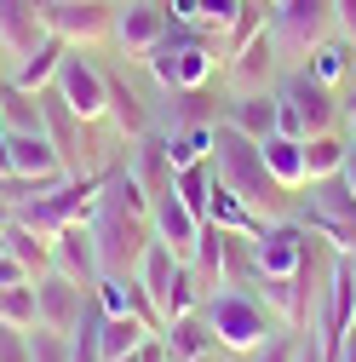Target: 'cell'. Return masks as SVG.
<instances>
[{"instance_id": "6da1fadb", "label": "cell", "mask_w": 356, "mask_h": 362, "mask_svg": "<svg viewBox=\"0 0 356 362\" xmlns=\"http://www.w3.org/2000/svg\"><path fill=\"white\" fill-rule=\"evenodd\" d=\"M213 173H218V185H225V190H236V196H242V202H247L264 224H271V218H293V190L271 178L259 139L236 132L225 115L213 121Z\"/></svg>"}, {"instance_id": "7a4b0ae2", "label": "cell", "mask_w": 356, "mask_h": 362, "mask_svg": "<svg viewBox=\"0 0 356 362\" xmlns=\"http://www.w3.org/2000/svg\"><path fill=\"white\" fill-rule=\"evenodd\" d=\"M218 58H225L218 35H207L201 23H178V18H172V29L155 40V47L144 52L150 75L161 81V93H178V86H213Z\"/></svg>"}, {"instance_id": "3957f363", "label": "cell", "mask_w": 356, "mask_h": 362, "mask_svg": "<svg viewBox=\"0 0 356 362\" xmlns=\"http://www.w3.org/2000/svg\"><path fill=\"white\" fill-rule=\"evenodd\" d=\"M201 316H207V328H213V339H218V351H236V356H247V351H259L264 339H271L282 322L271 310H264V299L253 293V288H213V293H201V305H196Z\"/></svg>"}, {"instance_id": "277c9868", "label": "cell", "mask_w": 356, "mask_h": 362, "mask_svg": "<svg viewBox=\"0 0 356 362\" xmlns=\"http://www.w3.org/2000/svg\"><path fill=\"white\" fill-rule=\"evenodd\" d=\"M345 110H339V93L328 81H316L304 64L282 69L276 81V132H293V139H310V132H339Z\"/></svg>"}, {"instance_id": "5b68a950", "label": "cell", "mask_w": 356, "mask_h": 362, "mask_svg": "<svg viewBox=\"0 0 356 362\" xmlns=\"http://www.w3.org/2000/svg\"><path fill=\"white\" fill-rule=\"evenodd\" d=\"M138 282H144V293L155 299V310H161V328L172 322V316H184V310H196L201 305V282H196V270H190V259H178L167 242H150L144 247V259H138Z\"/></svg>"}, {"instance_id": "8992f818", "label": "cell", "mask_w": 356, "mask_h": 362, "mask_svg": "<svg viewBox=\"0 0 356 362\" xmlns=\"http://www.w3.org/2000/svg\"><path fill=\"white\" fill-rule=\"evenodd\" d=\"M339 23H333V0H276L271 6V40H276V52L282 64H304L310 47L316 40H328Z\"/></svg>"}, {"instance_id": "52a82bcc", "label": "cell", "mask_w": 356, "mask_h": 362, "mask_svg": "<svg viewBox=\"0 0 356 362\" xmlns=\"http://www.w3.org/2000/svg\"><path fill=\"white\" fill-rule=\"evenodd\" d=\"M52 86H58V98H64L81 121H104V115H109V75H104L93 58H81V47L64 52Z\"/></svg>"}, {"instance_id": "ba28073f", "label": "cell", "mask_w": 356, "mask_h": 362, "mask_svg": "<svg viewBox=\"0 0 356 362\" xmlns=\"http://www.w3.org/2000/svg\"><path fill=\"white\" fill-rule=\"evenodd\" d=\"M40 18L69 47H93V40H109V29H115V0H52Z\"/></svg>"}, {"instance_id": "9c48e42d", "label": "cell", "mask_w": 356, "mask_h": 362, "mask_svg": "<svg viewBox=\"0 0 356 362\" xmlns=\"http://www.w3.org/2000/svg\"><path fill=\"white\" fill-rule=\"evenodd\" d=\"M282 69H287V64H282V52H276L271 29H259L247 47H236V52L225 58V86H230V93H271Z\"/></svg>"}, {"instance_id": "30bf717a", "label": "cell", "mask_w": 356, "mask_h": 362, "mask_svg": "<svg viewBox=\"0 0 356 362\" xmlns=\"http://www.w3.org/2000/svg\"><path fill=\"white\" fill-rule=\"evenodd\" d=\"M167 29H172V12L161 6V0H115V29H109V40H115L126 58H144Z\"/></svg>"}, {"instance_id": "8fae6325", "label": "cell", "mask_w": 356, "mask_h": 362, "mask_svg": "<svg viewBox=\"0 0 356 362\" xmlns=\"http://www.w3.org/2000/svg\"><path fill=\"white\" fill-rule=\"evenodd\" d=\"M201 224H207V218H201V213H196L184 196H178L172 185L150 196V230H155V242H167L178 259H190V253H196V236H201Z\"/></svg>"}, {"instance_id": "7c38bea8", "label": "cell", "mask_w": 356, "mask_h": 362, "mask_svg": "<svg viewBox=\"0 0 356 362\" xmlns=\"http://www.w3.org/2000/svg\"><path fill=\"white\" fill-rule=\"evenodd\" d=\"M86 299H93V288H86V282H75V276H64V270H40V276H35V305H40V322H47V328H58V334H75V322H81Z\"/></svg>"}, {"instance_id": "4fadbf2b", "label": "cell", "mask_w": 356, "mask_h": 362, "mask_svg": "<svg viewBox=\"0 0 356 362\" xmlns=\"http://www.w3.org/2000/svg\"><path fill=\"white\" fill-rule=\"evenodd\" d=\"M52 270H64V276H75L86 288L104 276V259H98V242H93V224H86V218L52 230Z\"/></svg>"}, {"instance_id": "5bb4252c", "label": "cell", "mask_w": 356, "mask_h": 362, "mask_svg": "<svg viewBox=\"0 0 356 362\" xmlns=\"http://www.w3.org/2000/svg\"><path fill=\"white\" fill-rule=\"evenodd\" d=\"M259 247V276H293L304 264V247H310V230L299 218H271L264 236L253 242Z\"/></svg>"}, {"instance_id": "9a60e30c", "label": "cell", "mask_w": 356, "mask_h": 362, "mask_svg": "<svg viewBox=\"0 0 356 362\" xmlns=\"http://www.w3.org/2000/svg\"><path fill=\"white\" fill-rule=\"evenodd\" d=\"M161 351H167V362H201V356L218 351V339H213L201 310H184V316H172L161 328Z\"/></svg>"}, {"instance_id": "2e32d148", "label": "cell", "mask_w": 356, "mask_h": 362, "mask_svg": "<svg viewBox=\"0 0 356 362\" xmlns=\"http://www.w3.org/2000/svg\"><path fill=\"white\" fill-rule=\"evenodd\" d=\"M64 52H69V40L47 29V35H40L35 47L12 64V86H23V93H47V86H52V75H58V64H64Z\"/></svg>"}, {"instance_id": "e0dca14e", "label": "cell", "mask_w": 356, "mask_h": 362, "mask_svg": "<svg viewBox=\"0 0 356 362\" xmlns=\"http://www.w3.org/2000/svg\"><path fill=\"white\" fill-rule=\"evenodd\" d=\"M40 35H47V18H40L35 0H0V52H6L12 64L35 47Z\"/></svg>"}, {"instance_id": "ac0fdd59", "label": "cell", "mask_w": 356, "mask_h": 362, "mask_svg": "<svg viewBox=\"0 0 356 362\" xmlns=\"http://www.w3.org/2000/svg\"><path fill=\"white\" fill-rule=\"evenodd\" d=\"M126 173L138 178V185L155 196V190H167L172 185V156H167V132H144V139H132V150H126Z\"/></svg>"}, {"instance_id": "d6986e66", "label": "cell", "mask_w": 356, "mask_h": 362, "mask_svg": "<svg viewBox=\"0 0 356 362\" xmlns=\"http://www.w3.org/2000/svg\"><path fill=\"white\" fill-rule=\"evenodd\" d=\"M225 121H230L236 132H247V139L264 144V139L276 132V86H271V93H230Z\"/></svg>"}, {"instance_id": "ffe728a7", "label": "cell", "mask_w": 356, "mask_h": 362, "mask_svg": "<svg viewBox=\"0 0 356 362\" xmlns=\"http://www.w3.org/2000/svg\"><path fill=\"white\" fill-rule=\"evenodd\" d=\"M304 69L316 75V81H328L333 93H339V86H345V75L356 69V40L333 29L328 40H316V47H310V58H304Z\"/></svg>"}, {"instance_id": "44dd1931", "label": "cell", "mask_w": 356, "mask_h": 362, "mask_svg": "<svg viewBox=\"0 0 356 362\" xmlns=\"http://www.w3.org/2000/svg\"><path fill=\"white\" fill-rule=\"evenodd\" d=\"M259 150H264V167H271L276 185L304 190V139H293V132H271Z\"/></svg>"}, {"instance_id": "7402d4cb", "label": "cell", "mask_w": 356, "mask_h": 362, "mask_svg": "<svg viewBox=\"0 0 356 362\" xmlns=\"http://www.w3.org/2000/svg\"><path fill=\"white\" fill-rule=\"evenodd\" d=\"M104 121H115L121 139H144V132H150V104L132 93L121 75H109V115H104Z\"/></svg>"}, {"instance_id": "603a6c76", "label": "cell", "mask_w": 356, "mask_h": 362, "mask_svg": "<svg viewBox=\"0 0 356 362\" xmlns=\"http://www.w3.org/2000/svg\"><path fill=\"white\" fill-rule=\"evenodd\" d=\"M207 224H218V230H242V236H264V218L236 196V190H225V185H213V202H207Z\"/></svg>"}, {"instance_id": "cb8c5ba5", "label": "cell", "mask_w": 356, "mask_h": 362, "mask_svg": "<svg viewBox=\"0 0 356 362\" xmlns=\"http://www.w3.org/2000/svg\"><path fill=\"white\" fill-rule=\"evenodd\" d=\"M6 253L29 270V276L52 270V236H47V230H35V224H23V218H12V224H6Z\"/></svg>"}, {"instance_id": "d4e9b609", "label": "cell", "mask_w": 356, "mask_h": 362, "mask_svg": "<svg viewBox=\"0 0 356 362\" xmlns=\"http://www.w3.org/2000/svg\"><path fill=\"white\" fill-rule=\"evenodd\" d=\"M150 334H155V328H150V322H138V316H109V310H104V322H98V356H104V362L132 356Z\"/></svg>"}, {"instance_id": "484cf974", "label": "cell", "mask_w": 356, "mask_h": 362, "mask_svg": "<svg viewBox=\"0 0 356 362\" xmlns=\"http://www.w3.org/2000/svg\"><path fill=\"white\" fill-rule=\"evenodd\" d=\"M350 156V139L345 132H310L304 139V185H316V178H333Z\"/></svg>"}, {"instance_id": "4316f807", "label": "cell", "mask_w": 356, "mask_h": 362, "mask_svg": "<svg viewBox=\"0 0 356 362\" xmlns=\"http://www.w3.org/2000/svg\"><path fill=\"white\" fill-rule=\"evenodd\" d=\"M0 127L6 132H47V115H40V93H23V86H0Z\"/></svg>"}, {"instance_id": "83f0119b", "label": "cell", "mask_w": 356, "mask_h": 362, "mask_svg": "<svg viewBox=\"0 0 356 362\" xmlns=\"http://www.w3.org/2000/svg\"><path fill=\"white\" fill-rule=\"evenodd\" d=\"M190 270H196V282H201L207 293L225 288V230H218V224H201L196 253H190Z\"/></svg>"}, {"instance_id": "f1b7e54d", "label": "cell", "mask_w": 356, "mask_h": 362, "mask_svg": "<svg viewBox=\"0 0 356 362\" xmlns=\"http://www.w3.org/2000/svg\"><path fill=\"white\" fill-rule=\"evenodd\" d=\"M304 207H316V213H328V218H339V224H350V230H356V190L345 185L339 173H333V178H316L310 196H304Z\"/></svg>"}, {"instance_id": "f546056e", "label": "cell", "mask_w": 356, "mask_h": 362, "mask_svg": "<svg viewBox=\"0 0 356 362\" xmlns=\"http://www.w3.org/2000/svg\"><path fill=\"white\" fill-rule=\"evenodd\" d=\"M213 185H218V173H213V156H207V161H190V167H178V173H172V190L184 196V202H190V207H196L201 218H207Z\"/></svg>"}, {"instance_id": "4dcf8cb0", "label": "cell", "mask_w": 356, "mask_h": 362, "mask_svg": "<svg viewBox=\"0 0 356 362\" xmlns=\"http://www.w3.org/2000/svg\"><path fill=\"white\" fill-rule=\"evenodd\" d=\"M167 156H172V173L190 167V161H207L213 156V127H172L167 132Z\"/></svg>"}, {"instance_id": "1f68e13d", "label": "cell", "mask_w": 356, "mask_h": 362, "mask_svg": "<svg viewBox=\"0 0 356 362\" xmlns=\"http://www.w3.org/2000/svg\"><path fill=\"white\" fill-rule=\"evenodd\" d=\"M0 322H12V328H35L40 322V305H35V276L18 282V288H0Z\"/></svg>"}, {"instance_id": "d6a6232c", "label": "cell", "mask_w": 356, "mask_h": 362, "mask_svg": "<svg viewBox=\"0 0 356 362\" xmlns=\"http://www.w3.org/2000/svg\"><path fill=\"white\" fill-rule=\"evenodd\" d=\"M29 362H75L69 334H58V328H47V322H35V328H29Z\"/></svg>"}, {"instance_id": "836d02e7", "label": "cell", "mask_w": 356, "mask_h": 362, "mask_svg": "<svg viewBox=\"0 0 356 362\" xmlns=\"http://www.w3.org/2000/svg\"><path fill=\"white\" fill-rule=\"evenodd\" d=\"M242 6H247V0H196V23H201L207 35L225 40V29L242 18Z\"/></svg>"}, {"instance_id": "e575fe53", "label": "cell", "mask_w": 356, "mask_h": 362, "mask_svg": "<svg viewBox=\"0 0 356 362\" xmlns=\"http://www.w3.org/2000/svg\"><path fill=\"white\" fill-rule=\"evenodd\" d=\"M299 356V328H276L259 351H247V362H293Z\"/></svg>"}, {"instance_id": "d590c367", "label": "cell", "mask_w": 356, "mask_h": 362, "mask_svg": "<svg viewBox=\"0 0 356 362\" xmlns=\"http://www.w3.org/2000/svg\"><path fill=\"white\" fill-rule=\"evenodd\" d=\"M0 362H29V334L0 322Z\"/></svg>"}, {"instance_id": "8d00e7d4", "label": "cell", "mask_w": 356, "mask_h": 362, "mask_svg": "<svg viewBox=\"0 0 356 362\" xmlns=\"http://www.w3.org/2000/svg\"><path fill=\"white\" fill-rule=\"evenodd\" d=\"M333 23H339V35L356 40V0H333Z\"/></svg>"}, {"instance_id": "74e56055", "label": "cell", "mask_w": 356, "mask_h": 362, "mask_svg": "<svg viewBox=\"0 0 356 362\" xmlns=\"http://www.w3.org/2000/svg\"><path fill=\"white\" fill-rule=\"evenodd\" d=\"M18 282H29V270H23L12 253H0V288H18Z\"/></svg>"}, {"instance_id": "f35d334b", "label": "cell", "mask_w": 356, "mask_h": 362, "mask_svg": "<svg viewBox=\"0 0 356 362\" xmlns=\"http://www.w3.org/2000/svg\"><path fill=\"white\" fill-rule=\"evenodd\" d=\"M12 218H18V207H12V196H6V185H0V230H6Z\"/></svg>"}, {"instance_id": "ab89813d", "label": "cell", "mask_w": 356, "mask_h": 362, "mask_svg": "<svg viewBox=\"0 0 356 362\" xmlns=\"http://www.w3.org/2000/svg\"><path fill=\"white\" fill-rule=\"evenodd\" d=\"M339 178H345V185H350V190H356V150H350V156H345V167H339Z\"/></svg>"}, {"instance_id": "60d3db41", "label": "cell", "mask_w": 356, "mask_h": 362, "mask_svg": "<svg viewBox=\"0 0 356 362\" xmlns=\"http://www.w3.org/2000/svg\"><path fill=\"white\" fill-rule=\"evenodd\" d=\"M0 58H6V52H0ZM6 81H12V75H6V69H0V86H6Z\"/></svg>"}, {"instance_id": "b9f144b4", "label": "cell", "mask_w": 356, "mask_h": 362, "mask_svg": "<svg viewBox=\"0 0 356 362\" xmlns=\"http://www.w3.org/2000/svg\"><path fill=\"white\" fill-rule=\"evenodd\" d=\"M35 6H40V12H47V6H52V0H35Z\"/></svg>"}, {"instance_id": "7bdbcfd3", "label": "cell", "mask_w": 356, "mask_h": 362, "mask_svg": "<svg viewBox=\"0 0 356 362\" xmlns=\"http://www.w3.org/2000/svg\"><path fill=\"white\" fill-rule=\"evenodd\" d=\"M0 253H6V230H0Z\"/></svg>"}, {"instance_id": "ee69618b", "label": "cell", "mask_w": 356, "mask_h": 362, "mask_svg": "<svg viewBox=\"0 0 356 362\" xmlns=\"http://www.w3.org/2000/svg\"><path fill=\"white\" fill-rule=\"evenodd\" d=\"M161 6H167V0H161Z\"/></svg>"}]
</instances>
